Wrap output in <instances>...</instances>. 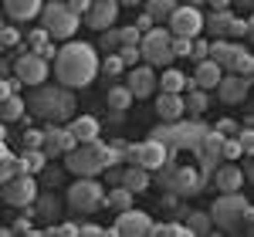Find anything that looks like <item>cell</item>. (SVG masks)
I'll list each match as a JSON object with an SVG mask.
<instances>
[{
  "label": "cell",
  "mask_w": 254,
  "mask_h": 237,
  "mask_svg": "<svg viewBox=\"0 0 254 237\" xmlns=\"http://www.w3.org/2000/svg\"><path fill=\"white\" fill-rule=\"evenodd\" d=\"M55 78L64 88H85L102 75V58L95 55L92 44L85 41H64L58 48V58L51 61Z\"/></svg>",
  "instance_id": "6da1fadb"
},
{
  "label": "cell",
  "mask_w": 254,
  "mask_h": 237,
  "mask_svg": "<svg viewBox=\"0 0 254 237\" xmlns=\"http://www.w3.org/2000/svg\"><path fill=\"white\" fill-rule=\"evenodd\" d=\"M126 159V149H116L112 142H81L78 149H71L68 156H64V170L71 173V177H98V173H105L109 166H116Z\"/></svg>",
  "instance_id": "7a4b0ae2"
},
{
  "label": "cell",
  "mask_w": 254,
  "mask_h": 237,
  "mask_svg": "<svg viewBox=\"0 0 254 237\" xmlns=\"http://www.w3.org/2000/svg\"><path fill=\"white\" fill-rule=\"evenodd\" d=\"M27 112H34L38 118H48V122H71L75 118V95L64 92V85L55 88V85H38V92L27 95Z\"/></svg>",
  "instance_id": "3957f363"
},
{
  "label": "cell",
  "mask_w": 254,
  "mask_h": 237,
  "mask_svg": "<svg viewBox=\"0 0 254 237\" xmlns=\"http://www.w3.org/2000/svg\"><path fill=\"white\" fill-rule=\"evenodd\" d=\"M210 214H214V224L227 234H237V231L254 234V207L248 203V197L241 190L220 193V200H214V207H210Z\"/></svg>",
  "instance_id": "277c9868"
},
{
  "label": "cell",
  "mask_w": 254,
  "mask_h": 237,
  "mask_svg": "<svg viewBox=\"0 0 254 237\" xmlns=\"http://www.w3.org/2000/svg\"><path fill=\"white\" fill-rule=\"evenodd\" d=\"M156 183H159V186H166L170 193H180V197H196V193H203V190H207L210 177H207L200 166H180L176 156L170 153V159L159 166Z\"/></svg>",
  "instance_id": "5b68a950"
},
{
  "label": "cell",
  "mask_w": 254,
  "mask_h": 237,
  "mask_svg": "<svg viewBox=\"0 0 254 237\" xmlns=\"http://www.w3.org/2000/svg\"><path fill=\"white\" fill-rule=\"evenodd\" d=\"M207 132H210V129H207L200 118H176V122H159L149 136L159 139V142H166L173 153H180V149H196Z\"/></svg>",
  "instance_id": "8992f818"
},
{
  "label": "cell",
  "mask_w": 254,
  "mask_h": 237,
  "mask_svg": "<svg viewBox=\"0 0 254 237\" xmlns=\"http://www.w3.org/2000/svg\"><path fill=\"white\" fill-rule=\"evenodd\" d=\"M64 200L75 214H95L98 207H105V186L98 183V177H75Z\"/></svg>",
  "instance_id": "52a82bcc"
},
{
  "label": "cell",
  "mask_w": 254,
  "mask_h": 237,
  "mask_svg": "<svg viewBox=\"0 0 254 237\" xmlns=\"http://www.w3.org/2000/svg\"><path fill=\"white\" fill-rule=\"evenodd\" d=\"M81 20H85V17H78V14H75L68 3H61V0H51V3H44V10H41V27H48L55 41L75 38V31H78Z\"/></svg>",
  "instance_id": "ba28073f"
},
{
  "label": "cell",
  "mask_w": 254,
  "mask_h": 237,
  "mask_svg": "<svg viewBox=\"0 0 254 237\" xmlns=\"http://www.w3.org/2000/svg\"><path fill=\"white\" fill-rule=\"evenodd\" d=\"M139 48H142V61H146V64H163V68H170L176 61L173 31H170V27H153V31H146Z\"/></svg>",
  "instance_id": "9c48e42d"
},
{
  "label": "cell",
  "mask_w": 254,
  "mask_h": 237,
  "mask_svg": "<svg viewBox=\"0 0 254 237\" xmlns=\"http://www.w3.org/2000/svg\"><path fill=\"white\" fill-rule=\"evenodd\" d=\"M153 217L146 214V210H119L116 214V224L112 227H105V234L109 237H146V234H153Z\"/></svg>",
  "instance_id": "30bf717a"
},
{
  "label": "cell",
  "mask_w": 254,
  "mask_h": 237,
  "mask_svg": "<svg viewBox=\"0 0 254 237\" xmlns=\"http://www.w3.org/2000/svg\"><path fill=\"white\" fill-rule=\"evenodd\" d=\"M48 71H55V68H51L48 58H41L38 51H20L17 61H14V75H17L27 88L44 85V81H48Z\"/></svg>",
  "instance_id": "8fae6325"
},
{
  "label": "cell",
  "mask_w": 254,
  "mask_h": 237,
  "mask_svg": "<svg viewBox=\"0 0 254 237\" xmlns=\"http://www.w3.org/2000/svg\"><path fill=\"white\" fill-rule=\"evenodd\" d=\"M224 142H227V136L220 132V129H210L207 136H203V142L193 149V156H196V166L207 173V177L214 179L217 173V166L224 163Z\"/></svg>",
  "instance_id": "7c38bea8"
},
{
  "label": "cell",
  "mask_w": 254,
  "mask_h": 237,
  "mask_svg": "<svg viewBox=\"0 0 254 237\" xmlns=\"http://www.w3.org/2000/svg\"><path fill=\"white\" fill-rule=\"evenodd\" d=\"M34 200H38V179H34V173L3 179V203L7 207H34Z\"/></svg>",
  "instance_id": "4fadbf2b"
},
{
  "label": "cell",
  "mask_w": 254,
  "mask_h": 237,
  "mask_svg": "<svg viewBox=\"0 0 254 237\" xmlns=\"http://www.w3.org/2000/svg\"><path fill=\"white\" fill-rule=\"evenodd\" d=\"M166 24H170V31H173V34H183V38H196V34H200V31L207 27V17H203V14L196 10L193 3H180V7L173 10V17L166 20Z\"/></svg>",
  "instance_id": "5bb4252c"
},
{
  "label": "cell",
  "mask_w": 254,
  "mask_h": 237,
  "mask_svg": "<svg viewBox=\"0 0 254 237\" xmlns=\"http://www.w3.org/2000/svg\"><path fill=\"white\" fill-rule=\"evenodd\" d=\"M81 142H78V136L71 132V125L68 129H61L58 122H51L48 129H44V153L51 159H58V156H68L71 149H78Z\"/></svg>",
  "instance_id": "9a60e30c"
},
{
  "label": "cell",
  "mask_w": 254,
  "mask_h": 237,
  "mask_svg": "<svg viewBox=\"0 0 254 237\" xmlns=\"http://www.w3.org/2000/svg\"><path fill=\"white\" fill-rule=\"evenodd\" d=\"M251 85H254V81L248 78V75H237V71H231V75H224V81L217 85V99L224 102V105H241V102L248 99Z\"/></svg>",
  "instance_id": "2e32d148"
},
{
  "label": "cell",
  "mask_w": 254,
  "mask_h": 237,
  "mask_svg": "<svg viewBox=\"0 0 254 237\" xmlns=\"http://www.w3.org/2000/svg\"><path fill=\"white\" fill-rule=\"evenodd\" d=\"M126 85L136 92V99H149V95L159 88V78H156V71H153V64L142 61V64H136V68H129Z\"/></svg>",
  "instance_id": "e0dca14e"
},
{
  "label": "cell",
  "mask_w": 254,
  "mask_h": 237,
  "mask_svg": "<svg viewBox=\"0 0 254 237\" xmlns=\"http://www.w3.org/2000/svg\"><path fill=\"white\" fill-rule=\"evenodd\" d=\"M116 17H119V0H95L92 10L85 14V24L92 31H109V27H116Z\"/></svg>",
  "instance_id": "ac0fdd59"
},
{
  "label": "cell",
  "mask_w": 254,
  "mask_h": 237,
  "mask_svg": "<svg viewBox=\"0 0 254 237\" xmlns=\"http://www.w3.org/2000/svg\"><path fill=\"white\" fill-rule=\"evenodd\" d=\"M153 109L163 122H176V118L187 116V99H183V92H156Z\"/></svg>",
  "instance_id": "d6986e66"
},
{
  "label": "cell",
  "mask_w": 254,
  "mask_h": 237,
  "mask_svg": "<svg viewBox=\"0 0 254 237\" xmlns=\"http://www.w3.org/2000/svg\"><path fill=\"white\" fill-rule=\"evenodd\" d=\"M244 179H248L244 166H237V163H231V159H224V163L217 166V173H214V183H217L220 193H237V190L244 186Z\"/></svg>",
  "instance_id": "ffe728a7"
},
{
  "label": "cell",
  "mask_w": 254,
  "mask_h": 237,
  "mask_svg": "<svg viewBox=\"0 0 254 237\" xmlns=\"http://www.w3.org/2000/svg\"><path fill=\"white\" fill-rule=\"evenodd\" d=\"M170 146L166 142H159V139H146V142H139V166H146V170H159L166 159H170Z\"/></svg>",
  "instance_id": "44dd1931"
},
{
  "label": "cell",
  "mask_w": 254,
  "mask_h": 237,
  "mask_svg": "<svg viewBox=\"0 0 254 237\" xmlns=\"http://www.w3.org/2000/svg\"><path fill=\"white\" fill-rule=\"evenodd\" d=\"M193 78H196V85L200 88H217L220 81H224V64H217L214 58H203V61H196L193 64Z\"/></svg>",
  "instance_id": "7402d4cb"
},
{
  "label": "cell",
  "mask_w": 254,
  "mask_h": 237,
  "mask_svg": "<svg viewBox=\"0 0 254 237\" xmlns=\"http://www.w3.org/2000/svg\"><path fill=\"white\" fill-rule=\"evenodd\" d=\"M3 10H7V20H34L41 17L44 3L41 0H3Z\"/></svg>",
  "instance_id": "603a6c76"
},
{
  "label": "cell",
  "mask_w": 254,
  "mask_h": 237,
  "mask_svg": "<svg viewBox=\"0 0 254 237\" xmlns=\"http://www.w3.org/2000/svg\"><path fill=\"white\" fill-rule=\"evenodd\" d=\"M241 55H244V48L231 38H220V41L210 44V58H214L217 64H224V68H234V61L241 58Z\"/></svg>",
  "instance_id": "cb8c5ba5"
},
{
  "label": "cell",
  "mask_w": 254,
  "mask_h": 237,
  "mask_svg": "<svg viewBox=\"0 0 254 237\" xmlns=\"http://www.w3.org/2000/svg\"><path fill=\"white\" fill-rule=\"evenodd\" d=\"M27 112V99H20L17 92H10V95H0V118H3V125H10V122H20Z\"/></svg>",
  "instance_id": "d4e9b609"
},
{
  "label": "cell",
  "mask_w": 254,
  "mask_h": 237,
  "mask_svg": "<svg viewBox=\"0 0 254 237\" xmlns=\"http://www.w3.org/2000/svg\"><path fill=\"white\" fill-rule=\"evenodd\" d=\"M68 125H71V132L78 136V142H95V139L102 136V122H98L95 116H75Z\"/></svg>",
  "instance_id": "484cf974"
},
{
  "label": "cell",
  "mask_w": 254,
  "mask_h": 237,
  "mask_svg": "<svg viewBox=\"0 0 254 237\" xmlns=\"http://www.w3.org/2000/svg\"><path fill=\"white\" fill-rule=\"evenodd\" d=\"M153 170H146V166H139V163H126V179H122V186H129L132 193H142V190H149V177Z\"/></svg>",
  "instance_id": "4316f807"
},
{
  "label": "cell",
  "mask_w": 254,
  "mask_h": 237,
  "mask_svg": "<svg viewBox=\"0 0 254 237\" xmlns=\"http://www.w3.org/2000/svg\"><path fill=\"white\" fill-rule=\"evenodd\" d=\"M24 173H31L27 163H24V156L14 159L10 146H3V149H0V179H14V177H24Z\"/></svg>",
  "instance_id": "83f0119b"
},
{
  "label": "cell",
  "mask_w": 254,
  "mask_h": 237,
  "mask_svg": "<svg viewBox=\"0 0 254 237\" xmlns=\"http://www.w3.org/2000/svg\"><path fill=\"white\" fill-rule=\"evenodd\" d=\"M231 24H234L231 7H227V10H210V14H207V27H203V31H207L210 38H227Z\"/></svg>",
  "instance_id": "f1b7e54d"
},
{
  "label": "cell",
  "mask_w": 254,
  "mask_h": 237,
  "mask_svg": "<svg viewBox=\"0 0 254 237\" xmlns=\"http://www.w3.org/2000/svg\"><path fill=\"white\" fill-rule=\"evenodd\" d=\"M132 102H136V92H132L129 85H112V88L105 92V105L116 109V112H129Z\"/></svg>",
  "instance_id": "f546056e"
},
{
  "label": "cell",
  "mask_w": 254,
  "mask_h": 237,
  "mask_svg": "<svg viewBox=\"0 0 254 237\" xmlns=\"http://www.w3.org/2000/svg\"><path fill=\"white\" fill-rule=\"evenodd\" d=\"M132 200H136V193H132L129 186H122V183H119V186H112V190L105 193V207L119 214V210H129V207H132Z\"/></svg>",
  "instance_id": "4dcf8cb0"
},
{
  "label": "cell",
  "mask_w": 254,
  "mask_h": 237,
  "mask_svg": "<svg viewBox=\"0 0 254 237\" xmlns=\"http://www.w3.org/2000/svg\"><path fill=\"white\" fill-rule=\"evenodd\" d=\"M187 75L180 71V68H163V75H159V92H187Z\"/></svg>",
  "instance_id": "1f68e13d"
},
{
  "label": "cell",
  "mask_w": 254,
  "mask_h": 237,
  "mask_svg": "<svg viewBox=\"0 0 254 237\" xmlns=\"http://www.w3.org/2000/svg\"><path fill=\"white\" fill-rule=\"evenodd\" d=\"M61 210V200L55 197V193H41L38 200H34V214H38L41 220H55Z\"/></svg>",
  "instance_id": "d6a6232c"
},
{
  "label": "cell",
  "mask_w": 254,
  "mask_h": 237,
  "mask_svg": "<svg viewBox=\"0 0 254 237\" xmlns=\"http://www.w3.org/2000/svg\"><path fill=\"white\" fill-rule=\"evenodd\" d=\"M183 99H187V116H203L207 112V88H190V92H183Z\"/></svg>",
  "instance_id": "836d02e7"
},
{
  "label": "cell",
  "mask_w": 254,
  "mask_h": 237,
  "mask_svg": "<svg viewBox=\"0 0 254 237\" xmlns=\"http://www.w3.org/2000/svg\"><path fill=\"white\" fill-rule=\"evenodd\" d=\"M190 224L187 220H166V224H156L153 227V237H190Z\"/></svg>",
  "instance_id": "e575fe53"
},
{
  "label": "cell",
  "mask_w": 254,
  "mask_h": 237,
  "mask_svg": "<svg viewBox=\"0 0 254 237\" xmlns=\"http://www.w3.org/2000/svg\"><path fill=\"white\" fill-rule=\"evenodd\" d=\"M187 224H190L193 234H210V231L217 227L214 214H203V210H190V214H187Z\"/></svg>",
  "instance_id": "d590c367"
},
{
  "label": "cell",
  "mask_w": 254,
  "mask_h": 237,
  "mask_svg": "<svg viewBox=\"0 0 254 237\" xmlns=\"http://www.w3.org/2000/svg\"><path fill=\"white\" fill-rule=\"evenodd\" d=\"M20 156H24V163H27V170H31L34 177H41V173L48 170V159H51L48 153H44V149H24Z\"/></svg>",
  "instance_id": "8d00e7d4"
},
{
  "label": "cell",
  "mask_w": 254,
  "mask_h": 237,
  "mask_svg": "<svg viewBox=\"0 0 254 237\" xmlns=\"http://www.w3.org/2000/svg\"><path fill=\"white\" fill-rule=\"evenodd\" d=\"M146 10L156 20H170L173 10H176V0H146Z\"/></svg>",
  "instance_id": "74e56055"
},
{
  "label": "cell",
  "mask_w": 254,
  "mask_h": 237,
  "mask_svg": "<svg viewBox=\"0 0 254 237\" xmlns=\"http://www.w3.org/2000/svg\"><path fill=\"white\" fill-rule=\"evenodd\" d=\"M129 64L119 58V51H109L105 58H102V75H109V78H116V75H122Z\"/></svg>",
  "instance_id": "f35d334b"
},
{
  "label": "cell",
  "mask_w": 254,
  "mask_h": 237,
  "mask_svg": "<svg viewBox=\"0 0 254 237\" xmlns=\"http://www.w3.org/2000/svg\"><path fill=\"white\" fill-rule=\"evenodd\" d=\"M51 41H55V38H51V31H48V27H34V31L27 34V48H31V51H44Z\"/></svg>",
  "instance_id": "ab89813d"
},
{
  "label": "cell",
  "mask_w": 254,
  "mask_h": 237,
  "mask_svg": "<svg viewBox=\"0 0 254 237\" xmlns=\"http://www.w3.org/2000/svg\"><path fill=\"white\" fill-rule=\"evenodd\" d=\"M98 48H102V51H119V48H122V31H119V27H109V31H102V38H98Z\"/></svg>",
  "instance_id": "60d3db41"
},
{
  "label": "cell",
  "mask_w": 254,
  "mask_h": 237,
  "mask_svg": "<svg viewBox=\"0 0 254 237\" xmlns=\"http://www.w3.org/2000/svg\"><path fill=\"white\" fill-rule=\"evenodd\" d=\"M119 58L126 61L129 68H136V64H142V48L139 44H122L119 48Z\"/></svg>",
  "instance_id": "b9f144b4"
},
{
  "label": "cell",
  "mask_w": 254,
  "mask_h": 237,
  "mask_svg": "<svg viewBox=\"0 0 254 237\" xmlns=\"http://www.w3.org/2000/svg\"><path fill=\"white\" fill-rule=\"evenodd\" d=\"M20 149H44V132H41V129H24Z\"/></svg>",
  "instance_id": "7bdbcfd3"
},
{
  "label": "cell",
  "mask_w": 254,
  "mask_h": 237,
  "mask_svg": "<svg viewBox=\"0 0 254 237\" xmlns=\"http://www.w3.org/2000/svg\"><path fill=\"white\" fill-rule=\"evenodd\" d=\"M64 173H68V170H58V166H48V170L41 173V183H44L48 190H55V186H61V183H64Z\"/></svg>",
  "instance_id": "ee69618b"
},
{
  "label": "cell",
  "mask_w": 254,
  "mask_h": 237,
  "mask_svg": "<svg viewBox=\"0 0 254 237\" xmlns=\"http://www.w3.org/2000/svg\"><path fill=\"white\" fill-rule=\"evenodd\" d=\"M41 234H55V237H75V234H81V224H55V227H44Z\"/></svg>",
  "instance_id": "f6af8a7d"
},
{
  "label": "cell",
  "mask_w": 254,
  "mask_h": 237,
  "mask_svg": "<svg viewBox=\"0 0 254 237\" xmlns=\"http://www.w3.org/2000/svg\"><path fill=\"white\" fill-rule=\"evenodd\" d=\"M241 156H244V146H241V139H237V136H227V142H224V159L237 163Z\"/></svg>",
  "instance_id": "bcb514c9"
},
{
  "label": "cell",
  "mask_w": 254,
  "mask_h": 237,
  "mask_svg": "<svg viewBox=\"0 0 254 237\" xmlns=\"http://www.w3.org/2000/svg\"><path fill=\"white\" fill-rule=\"evenodd\" d=\"M173 51H176V58H190V55H193V38L173 34Z\"/></svg>",
  "instance_id": "7dc6e473"
},
{
  "label": "cell",
  "mask_w": 254,
  "mask_h": 237,
  "mask_svg": "<svg viewBox=\"0 0 254 237\" xmlns=\"http://www.w3.org/2000/svg\"><path fill=\"white\" fill-rule=\"evenodd\" d=\"M214 129H220L224 136H241V129H244V125H241L237 118H217V125H214Z\"/></svg>",
  "instance_id": "c3c4849f"
},
{
  "label": "cell",
  "mask_w": 254,
  "mask_h": 237,
  "mask_svg": "<svg viewBox=\"0 0 254 237\" xmlns=\"http://www.w3.org/2000/svg\"><path fill=\"white\" fill-rule=\"evenodd\" d=\"M237 139H241V146H244V156H254V125H244Z\"/></svg>",
  "instance_id": "681fc988"
},
{
  "label": "cell",
  "mask_w": 254,
  "mask_h": 237,
  "mask_svg": "<svg viewBox=\"0 0 254 237\" xmlns=\"http://www.w3.org/2000/svg\"><path fill=\"white\" fill-rule=\"evenodd\" d=\"M0 44H3V48H14V44H20V34L10 27V24H3V31H0Z\"/></svg>",
  "instance_id": "f907efd6"
},
{
  "label": "cell",
  "mask_w": 254,
  "mask_h": 237,
  "mask_svg": "<svg viewBox=\"0 0 254 237\" xmlns=\"http://www.w3.org/2000/svg\"><path fill=\"white\" fill-rule=\"evenodd\" d=\"M190 58H193V64H196V61H203V58H210V44L200 41V38H193V55H190Z\"/></svg>",
  "instance_id": "816d5d0a"
},
{
  "label": "cell",
  "mask_w": 254,
  "mask_h": 237,
  "mask_svg": "<svg viewBox=\"0 0 254 237\" xmlns=\"http://www.w3.org/2000/svg\"><path fill=\"white\" fill-rule=\"evenodd\" d=\"M14 234H34V237H41V231H34V224L27 217H17L14 220Z\"/></svg>",
  "instance_id": "f5cc1de1"
},
{
  "label": "cell",
  "mask_w": 254,
  "mask_h": 237,
  "mask_svg": "<svg viewBox=\"0 0 254 237\" xmlns=\"http://www.w3.org/2000/svg\"><path fill=\"white\" fill-rule=\"evenodd\" d=\"M136 27L142 31V34H146V31H153V27H156V17H153L149 10H142V14L136 17Z\"/></svg>",
  "instance_id": "db71d44e"
},
{
  "label": "cell",
  "mask_w": 254,
  "mask_h": 237,
  "mask_svg": "<svg viewBox=\"0 0 254 237\" xmlns=\"http://www.w3.org/2000/svg\"><path fill=\"white\" fill-rule=\"evenodd\" d=\"M64 3H68V7H71L78 17H85V14L92 10V3H95V0H64Z\"/></svg>",
  "instance_id": "11a10c76"
},
{
  "label": "cell",
  "mask_w": 254,
  "mask_h": 237,
  "mask_svg": "<svg viewBox=\"0 0 254 237\" xmlns=\"http://www.w3.org/2000/svg\"><path fill=\"white\" fill-rule=\"evenodd\" d=\"M227 38H248V20L234 17V24H231V31H227Z\"/></svg>",
  "instance_id": "9f6ffc18"
},
{
  "label": "cell",
  "mask_w": 254,
  "mask_h": 237,
  "mask_svg": "<svg viewBox=\"0 0 254 237\" xmlns=\"http://www.w3.org/2000/svg\"><path fill=\"white\" fill-rule=\"evenodd\" d=\"M81 234H85V237H98V234H105V227H98V224H92V220H85V224H81Z\"/></svg>",
  "instance_id": "6f0895ef"
},
{
  "label": "cell",
  "mask_w": 254,
  "mask_h": 237,
  "mask_svg": "<svg viewBox=\"0 0 254 237\" xmlns=\"http://www.w3.org/2000/svg\"><path fill=\"white\" fill-rule=\"evenodd\" d=\"M126 163H139V142H129L126 146Z\"/></svg>",
  "instance_id": "680465c9"
},
{
  "label": "cell",
  "mask_w": 254,
  "mask_h": 237,
  "mask_svg": "<svg viewBox=\"0 0 254 237\" xmlns=\"http://www.w3.org/2000/svg\"><path fill=\"white\" fill-rule=\"evenodd\" d=\"M207 3H210V10H227L234 0H207Z\"/></svg>",
  "instance_id": "91938a15"
},
{
  "label": "cell",
  "mask_w": 254,
  "mask_h": 237,
  "mask_svg": "<svg viewBox=\"0 0 254 237\" xmlns=\"http://www.w3.org/2000/svg\"><path fill=\"white\" fill-rule=\"evenodd\" d=\"M244 173H248V183H254V156H248V163H244Z\"/></svg>",
  "instance_id": "94428289"
},
{
  "label": "cell",
  "mask_w": 254,
  "mask_h": 237,
  "mask_svg": "<svg viewBox=\"0 0 254 237\" xmlns=\"http://www.w3.org/2000/svg\"><path fill=\"white\" fill-rule=\"evenodd\" d=\"M248 41H254V14L248 17Z\"/></svg>",
  "instance_id": "6125c7cd"
},
{
  "label": "cell",
  "mask_w": 254,
  "mask_h": 237,
  "mask_svg": "<svg viewBox=\"0 0 254 237\" xmlns=\"http://www.w3.org/2000/svg\"><path fill=\"white\" fill-rule=\"evenodd\" d=\"M119 3H126V7H136V3H142V0H119Z\"/></svg>",
  "instance_id": "be15d7a7"
},
{
  "label": "cell",
  "mask_w": 254,
  "mask_h": 237,
  "mask_svg": "<svg viewBox=\"0 0 254 237\" xmlns=\"http://www.w3.org/2000/svg\"><path fill=\"white\" fill-rule=\"evenodd\" d=\"M234 3H237V7H251L254 0H234Z\"/></svg>",
  "instance_id": "e7e4bbea"
},
{
  "label": "cell",
  "mask_w": 254,
  "mask_h": 237,
  "mask_svg": "<svg viewBox=\"0 0 254 237\" xmlns=\"http://www.w3.org/2000/svg\"><path fill=\"white\" fill-rule=\"evenodd\" d=\"M183 3H193V7H200V3H207V0H183Z\"/></svg>",
  "instance_id": "03108f58"
}]
</instances>
